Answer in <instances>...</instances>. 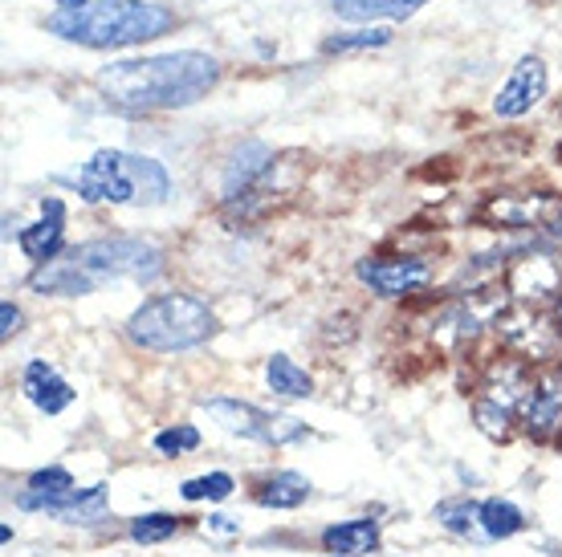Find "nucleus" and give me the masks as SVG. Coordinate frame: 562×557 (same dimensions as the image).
<instances>
[{"label": "nucleus", "mask_w": 562, "mask_h": 557, "mask_svg": "<svg viewBox=\"0 0 562 557\" xmlns=\"http://www.w3.org/2000/svg\"><path fill=\"white\" fill-rule=\"evenodd\" d=\"M216 82H221V61L212 54H200V49L114 61L94 78L106 102L135 114L192 106L200 98H209Z\"/></svg>", "instance_id": "nucleus-1"}, {"label": "nucleus", "mask_w": 562, "mask_h": 557, "mask_svg": "<svg viewBox=\"0 0 562 557\" xmlns=\"http://www.w3.org/2000/svg\"><path fill=\"white\" fill-rule=\"evenodd\" d=\"M164 273V249L143 237H102L49 257L33 269L29 289L49 297H86L106 281H151Z\"/></svg>", "instance_id": "nucleus-2"}, {"label": "nucleus", "mask_w": 562, "mask_h": 557, "mask_svg": "<svg viewBox=\"0 0 562 557\" xmlns=\"http://www.w3.org/2000/svg\"><path fill=\"white\" fill-rule=\"evenodd\" d=\"M176 13L155 0H90L86 9H57L45 29L70 45L86 49H127L171 33Z\"/></svg>", "instance_id": "nucleus-3"}, {"label": "nucleus", "mask_w": 562, "mask_h": 557, "mask_svg": "<svg viewBox=\"0 0 562 557\" xmlns=\"http://www.w3.org/2000/svg\"><path fill=\"white\" fill-rule=\"evenodd\" d=\"M66 183L90 204H164L171 195V175L159 159L114 147L94 151L90 163Z\"/></svg>", "instance_id": "nucleus-4"}, {"label": "nucleus", "mask_w": 562, "mask_h": 557, "mask_svg": "<svg viewBox=\"0 0 562 557\" xmlns=\"http://www.w3.org/2000/svg\"><path fill=\"white\" fill-rule=\"evenodd\" d=\"M212 334H216V314L192 293H159L151 302H143L127 321V338L151 354L196 350Z\"/></svg>", "instance_id": "nucleus-5"}, {"label": "nucleus", "mask_w": 562, "mask_h": 557, "mask_svg": "<svg viewBox=\"0 0 562 557\" xmlns=\"http://www.w3.org/2000/svg\"><path fill=\"white\" fill-rule=\"evenodd\" d=\"M204 411H209L225 432L240 435V440H257V444H297L306 440L310 428L302 419L290 416H269L254 403H240V399H204Z\"/></svg>", "instance_id": "nucleus-6"}, {"label": "nucleus", "mask_w": 562, "mask_h": 557, "mask_svg": "<svg viewBox=\"0 0 562 557\" xmlns=\"http://www.w3.org/2000/svg\"><path fill=\"white\" fill-rule=\"evenodd\" d=\"M547 86H550V73H547V61L535 54H526L514 66V73L506 78V86L497 90L493 98V111L502 114V118H521V114H530L547 98Z\"/></svg>", "instance_id": "nucleus-7"}, {"label": "nucleus", "mask_w": 562, "mask_h": 557, "mask_svg": "<svg viewBox=\"0 0 562 557\" xmlns=\"http://www.w3.org/2000/svg\"><path fill=\"white\" fill-rule=\"evenodd\" d=\"M359 281H363L371 293H380V297H404V293L420 289L428 285L432 277V269L416 261V257H380V261H359L355 265Z\"/></svg>", "instance_id": "nucleus-8"}, {"label": "nucleus", "mask_w": 562, "mask_h": 557, "mask_svg": "<svg viewBox=\"0 0 562 557\" xmlns=\"http://www.w3.org/2000/svg\"><path fill=\"white\" fill-rule=\"evenodd\" d=\"M273 171V151L266 143H240L237 151L228 155V168H225V200L237 204V200H249V195L266 183V175Z\"/></svg>", "instance_id": "nucleus-9"}, {"label": "nucleus", "mask_w": 562, "mask_h": 557, "mask_svg": "<svg viewBox=\"0 0 562 557\" xmlns=\"http://www.w3.org/2000/svg\"><path fill=\"white\" fill-rule=\"evenodd\" d=\"M497 334L506 338V346L521 350V354H530V359H547L550 350H554V334L538 321L535 309H526V306L502 314V318H497Z\"/></svg>", "instance_id": "nucleus-10"}, {"label": "nucleus", "mask_w": 562, "mask_h": 557, "mask_svg": "<svg viewBox=\"0 0 562 557\" xmlns=\"http://www.w3.org/2000/svg\"><path fill=\"white\" fill-rule=\"evenodd\" d=\"M559 285H562V269L554 265L550 257H542V252H530V257L518 261L514 273H509V289H514L518 302H542V297H554Z\"/></svg>", "instance_id": "nucleus-11"}, {"label": "nucleus", "mask_w": 562, "mask_h": 557, "mask_svg": "<svg viewBox=\"0 0 562 557\" xmlns=\"http://www.w3.org/2000/svg\"><path fill=\"white\" fill-rule=\"evenodd\" d=\"M25 399L45 416H61L74 403V387L57 375L54 366L37 359V363L25 366Z\"/></svg>", "instance_id": "nucleus-12"}, {"label": "nucleus", "mask_w": 562, "mask_h": 557, "mask_svg": "<svg viewBox=\"0 0 562 557\" xmlns=\"http://www.w3.org/2000/svg\"><path fill=\"white\" fill-rule=\"evenodd\" d=\"M521 423L530 435H547L562 423V378H542L521 399Z\"/></svg>", "instance_id": "nucleus-13"}, {"label": "nucleus", "mask_w": 562, "mask_h": 557, "mask_svg": "<svg viewBox=\"0 0 562 557\" xmlns=\"http://www.w3.org/2000/svg\"><path fill=\"white\" fill-rule=\"evenodd\" d=\"M45 513L66 521V525H99L102 516H106V488H74V492L45 504Z\"/></svg>", "instance_id": "nucleus-14"}, {"label": "nucleus", "mask_w": 562, "mask_h": 557, "mask_svg": "<svg viewBox=\"0 0 562 557\" xmlns=\"http://www.w3.org/2000/svg\"><path fill=\"white\" fill-rule=\"evenodd\" d=\"M323 545L335 557H363L380 545V521L371 516H359V521H342V525H330L323 533Z\"/></svg>", "instance_id": "nucleus-15"}, {"label": "nucleus", "mask_w": 562, "mask_h": 557, "mask_svg": "<svg viewBox=\"0 0 562 557\" xmlns=\"http://www.w3.org/2000/svg\"><path fill=\"white\" fill-rule=\"evenodd\" d=\"M21 249H25V257H33L37 265L49 261V257H57V249H61V204H57V200H45L42 220L21 228Z\"/></svg>", "instance_id": "nucleus-16"}, {"label": "nucleus", "mask_w": 562, "mask_h": 557, "mask_svg": "<svg viewBox=\"0 0 562 557\" xmlns=\"http://www.w3.org/2000/svg\"><path fill=\"white\" fill-rule=\"evenodd\" d=\"M547 212H554L550 195H497V200H490L485 216L497 224H509V228H526V224L542 220Z\"/></svg>", "instance_id": "nucleus-17"}, {"label": "nucleus", "mask_w": 562, "mask_h": 557, "mask_svg": "<svg viewBox=\"0 0 562 557\" xmlns=\"http://www.w3.org/2000/svg\"><path fill=\"white\" fill-rule=\"evenodd\" d=\"M424 4L432 0H335V13L342 21H404Z\"/></svg>", "instance_id": "nucleus-18"}, {"label": "nucleus", "mask_w": 562, "mask_h": 557, "mask_svg": "<svg viewBox=\"0 0 562 557\" xmlns=\"http://www.w3.org/2000/svg\"><path fill=\"white\" fill-rule=\"evenodd\" d=\"M266 383L281 399H310L314 395V378L290 359V354H273L266 363Z\"/></svg>", "instance_id": "nucleus-19"}, {"label": "nucleus", "mask_w": 562, "mask_h": 557, "mask_svg": "<svg viewBox=\"0 0 562 557\" xmlns=\"http://www.w3.org/2000/svg\"><path fill=\"white\" fill-rule=\"evenodd\" d=\"M310 501V480L302 473H278L257 488V504L266 509H297Z\"/></svg>", "instance_id": "nucleus-20"}, {"label": "nucleus", "mask_w": 562, "mask_h": 557, "mask_svg": "<svg viewBox=\"0 0 562 557\" xmlns=\"http://www.w3.org/2000/svg\"><path fill=\"white\" fill-rule=\"evenodd\" d=\"M477 525H481V533H485V537L502 542V537H514V533L526 530V516H521V509L514 501L490 497V501H481Z\"/></svg>", "instance_id": "nucleus-21"}, {"label": "nucleus", "mask_w": 562, "mask_h": 557, "mask_svg": "<svg viewBox=\"0 0 562 557\" xmlns=\"http://www.w3.org/2000/svg\"><path fill=\"white\" fill-rule=\"evenodd\" d=\"M233 488H237V480L228 473H209V476H196V480H183L180 497L183 501H228L233 497Z\"/></svg>", "instance_id": "nucleus-22"}, {"label": "nucleus", "mask_w": 562, "mask_h": 557, "mask_svg": "<svg viewBox=\"0 0 562 557\" xmlns=\"http://www.w3.org/2000/svg\"><path fill=\"white\" fill-rule=\"evenodd\" d=\"M176 530H180V521L168 513H143L131 521V537L139 545H159L168 542V537H176Z\"/></svg>", "instance_id": "nucleus-23"}, {"label": "nucleus", "mask_w": 562, "mask_h": 557, "mask_svg": "<svg viewBox=\"0 0 562 557\" xmlns=\"http://www.w3.org/2000/svg\"><path fill=\"white\" fill-rule=\"evenodd\" d=\"M392 42L387 29H359V33H338V37H326L323 54H351V49H380V45Z\"/></svg>", "instance_id": "nucleus-24"}, {"label": "nucleus", "mask_w": 562, "mask_h": 557, "mask_svg": "<svg viewBox=\"0 0 562 557\" xmlns=\"http://www.w3.org/2000/svg\"><path fill=\"white\" fill-rule=\"evenodd\" d=\"M477 513H481V504H473V501H445V504H436V521H440V525H445L449 533L477 530Z\"/></svg>", "instance_id": "nucleus-25"}, {"label": "nucleus", "mask_w": 562, "mask_h": 557, "mask_svg": "<svg viewBox=\"0 0 562 557\" xmlns=\"http://www.w3.org/2000/svg\"><path fill=\"white\" fill-rule=\"evenodd\" d=\"M473 419H477L481 432L493 435V440H506L509 435V407L497 403V399H481V403L473 407Z\"/></svg>", "instance_id": "nucleus-26"}, {"label": "nucleus", "mask_w": 562, "mask_h": 557, "mask_svg": "<svg viewBox=\"0 0 562 557\" xmlns=\"http://www.w3.org/2000/svg\"><path fill=\"white\" fill-rule=\"evenodd\" d=\"M192 447H200V432L188 428V423L155 435V452H164V456H180V452H192Z\"/></svg>", "instance_id": "nucleus-27"}, {"label": "nucleus", "mask_w": 562, "mask_h": 557, "mask_svg": "<svg viewBox=\"0 0 562 557\" xmlns=\"http://www.w3.org/2000/svg\"><path fill=\"white\" fill-rule=\"evenodd\" d=\"M0 321H4V326H0V334L13 338L16 330H21V309H16L13 302H4V306H0Z\"/></svg>", "instance_id": "nucleus-28"}, {"label": "nucleus", "mask_w": 562, "mask_h": 557, "mask_svg": "<svg viewBox=\"0 0 562 557\" xmlns=\"http://www.w3.org/2000/svg\"><path fill=\"white\" fill-rule=\"evenodd\" d=\"M204 530L216 533V537H237V525H233V516H225V513H212L209 521H204Z\"/></svg>", "instance_id": "nucleus-29"}, {"label": "nucleus", "mask_w": 562, "mask_h": 557, "mask_svg": "<svg viewBox=\"0 0 562 557\" xmlns=\"http://www.w3.org/2000/svg\"><path fill=\"white\" fill-rule=\"evenodd\" d=\"M90 0H57V9H66V13H74V9H86Z\"/></svg>", "instance_id": "nucleus-30"}, {"label": "nucleus", "mask_w": 562, "mask_h": 557, "mask_svg": "<svg viewBox=\"0 0 562 557\" xmlns=\"http://www.w3.org/2000/svg\"><path fill=\"white\" fill-rule=\"evenodd\" d=\"M559 330H562V302H559Z\"/></svg>", "instance_id": "nucleus-31"}]
</instances>
